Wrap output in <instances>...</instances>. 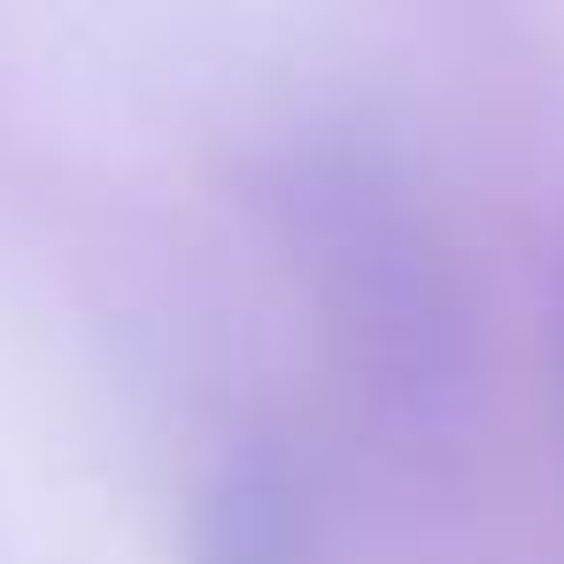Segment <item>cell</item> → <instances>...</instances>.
Listing matches in <instances>:
<instances>
[{
	"mask_svg": "<svg viewBox=\"0 0 564 564\" xmlns=\"http://www.w3.org/2000/svg\"><path fill=\"white\" fill-rule=\"evenodd\" d=\"M202 564H317V525L302 487L263 456L232 464L202 510Z\"/></svg>",
	"mask_w": 564,
	"mask_h": 564,
	"instance_id": "6da1fadb",
	"label": "cell"
}]
</instances>
